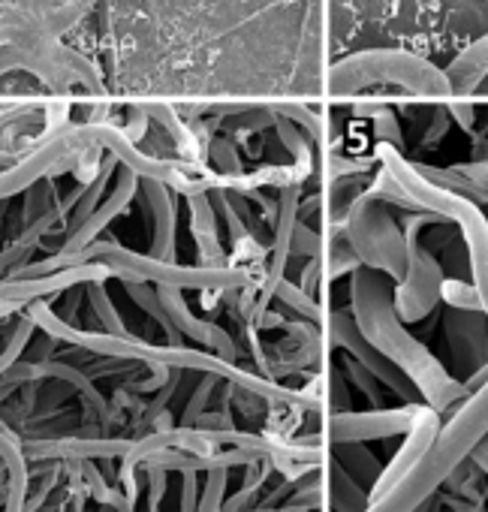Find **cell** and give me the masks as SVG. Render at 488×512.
I'll return each instance as SVG.
<instances>
[{
    "mask_svg": "<svg viewBox=\"0 0 488 512\" xmlns=\"http://www.w3.org/2000/svg\"><path fill=\"white\" fill-rule=\"evenodd\" d=\"M485 428H488V383L473 395V401L464 410H458L449 428L434 437L428 455L419 458V464H413L395 482L398 488H389L380 497V503L371 506V512H413L419 497H425L437 485L443 470H449L464 455V449L473 446L479 434H485Z\"/></svg>",
    "mask_w": 488,
    "mask_h": 512,
    "instance_id": "obj_1",
    "label": "cell"
},
{
    "mask_svg": "<svg viewBox=\"0 0 488 512\" xmlns=\"http://www.w3.org/2000/svg\"><path fill=\"white\" fill-rule=\"evenodd\" d=\"M479 461H482V467H488V440L479 446Z\"/></svg>",
    "mask_w": 488,
    "mask_h": 512,
    "instance_id": "obj_2",
    "label": "cell"
}]
</instances>
